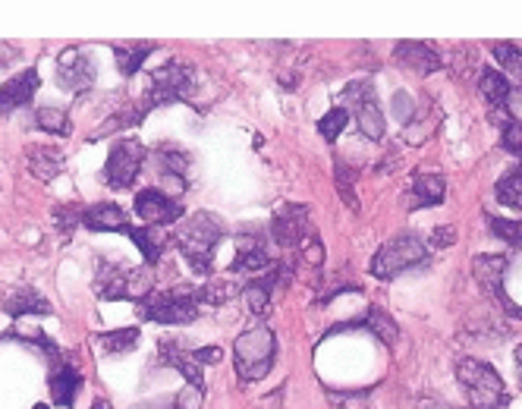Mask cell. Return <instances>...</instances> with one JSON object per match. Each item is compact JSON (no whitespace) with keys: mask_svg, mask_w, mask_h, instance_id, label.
<instances>
[{"mask_svg":"<svg viewBox=\"0 0 522 409\" xmlns=\"http://www.w3.org/2000/svg\"><path fill=\"white\" fill-rule=\"evenodd\" d=\"M224 236V224L214 218L211 211H199L186 218V224L177 227L173 233V243L186 255V262L199 271V274H211V262H214V249Z\"/></svg>","mask_w":522,"mask_h":409,"instance_id":"1","label":"cell"},{"mask_svg":"<svg viewBox=\"0 0 522 409\" xmlns=\"http://www.w3.org/2000/svg\"><path fill=\"white\" fill-rule=\"evenodd\" d=\"M142 321H158V325H186V321L199 318L202 293L199 287H167L151 290L142 303H136Z\"/></svg>","mask_w":522,"mask_h":409,"instance_id":"2","label":"cell"},{"mask_svg":"<svg viewBox=\"0 0 522 409\" xmlns=\"http://www.w3.org/2000/svg\"><path fill=\"white\" fill-rule=\"evenodd\" d=\"M456 378L466 387L472 409H507L510 406L504 378H500L488 362L475 359V356H463L456 362Z\"/></svg>","mask_w":522,"mask_h":409,"instance_id":"3","label":"cell"},{"mask_svg":"<svg viewBox=\"0 0 522 409\" xmlns=\"http://www.w3.org/2000/svg\"><path fill=\"white\" fill-rule=\"evenodd\" d=\"M155 290V277L151 268H133L123 262H98V277H95V293L98 299H129V303H142V299Z\"/></svg>","mask_w":522,"mask_h":409,"instance_id":"4","label":"cell"},{"mask_svg":"<svg viewBox=\"0 0 522 409\" xmlns=\"http://www.w3.org/2000/svg\"><path fill=\"white\" fill-rule=\"evenodd\" d=\"M274 356H277V340H274L271 328L255 325V328L243 331V337H236L233 365H236V375L243 381L265 378L274 369Z\"/></svg>","mask_w":522,"mask_h":409,"instance_id":"5","label":"cell"},{"mask_svg":"<svg viewBox=\"0 0 522 409\" xmlns=\"http://www.w3.org/2000/svg\"><path fill=\"white\" fill-rule=\"evenodd\" d=\"M195 92V70L183 60H167L164 67H158L155 73L148 76L145 85V98L142 104L148 107H164V104H177V101H192Z\"/></svg>","mask_w":522,"mask_h":409,"instance_id":"6","label":"cell"},{"mask_svg":"<svg viewBox=\"0 0 522 409\" xmlns=\"http://www.w3.org/2000/svg\"><path fill=\"white\" fill-rule=\"evenodd\" d=\"M428 262V249L419 236L412 233H400L394 240H387L375 258H372V274L378 281H394V277L412 271V268H422Z\"/></svg>","mask_w":522,"mask_h":409,"instance_id":"7","label":"cell"},{"mask_svg":"<svg viewBox=\"0 0 522 409\" xmlns=\"http://www.w3.org/2000/svg\"><path fill=\"white\" fill-rule=\"evenodd\" d=\"M343 107H350V111L356 114L362 136H368L372 142L384 139L387 123H384V114H381V104H378L372 82H353L350 89L343 92Z\"/></svg>","mask_w":522,"mask_h":409,"instance_id":"8","label":"cell"},{"mask_svg":"<svg viewBox=\"0 0 522 409\" xmlns=\"http://www.w3.org/2000/svg\"><path fill=\"white\" fill-rule=\"evenodd\" d=\"M142 161H145V145L139 139H120L114 142L111 155L104 164V180L111 189H129L142 174Z\"/></svg>","mask_w":522,"mask_h":409,"instance_id":"9","label":"cell"},{"mask_svg":"<svg viewBox=\"0 0 522 409\" xmlns=\"http://www.w3.org/2000/svg\"><path fill=\"white\" fill-rule=\"evenodd\" d=\"M315 233L312 227V211L309 205H280L274 211V221H271V236H274V243L277 246H284V249H299L302 243L309 240V236Z\"/></svg>","mask_w":522,"mask_h":409,"instance_id":"10","label":"cell"},{"mask_svg":"<svg viewBox=\"0 0 522 409\" xmlns=\"http://www.w3.org/2000/svg\"><path fill=\"white\" fill-rule=\"evenodd\" d=\"M293 271H296V265L287 258V262H274L268 271H261V277L249 281V284L243 287V299H246L249 312L258 315V318L268 315L274 290H277V287H287V284L293 281Z\"/></svg>","mask_w":522,"mask_h":409,"instance_id":"11","label":"cell"},{"mask_svg":"<svg viewBox=\"0 0 522 409\" xmlns=\"http://www.w3.org/2000/svg\"><path fill=\"white\" fill-rule=\"evenodd\" d=\"M95 76H98V67H95V60H92L89 51L67 48L57 57V82H60V89H67L73 95L89 92L95 85Z\"/></svg>","mask_w":522,"mask_h":409,"instance_id":"12","label":"cell"},{"mask_svg":"<svg viewBox=\"0 0 522 409\" xmlns=\"http://www.w3.org/2000/svg\"><path fill=\"white\" fill-rule=\"evenodd\" d=\"M472 274H475V281L482 284L500 306H504L507 315L522 321V309L504 293V277H507V258L504 255H475L472 258Z\"/></svg>","mask_w":522,"mask_h":409,"instance_id":"13","label":"cell"},{"mask_svg":"<svg viewBox=\"0 0 522 409\" xmlns=\"http://www.w3.org/2000/svg\"><path fill=\"white\" fill-rule=\"evenodd\" d=\"M136 214L148 227H167L173 221H180L186 208L161 189H142L136 196Z\"/></svg>","mask_w":522,"mask_h":409,"instance_id":"14","label":"cell"},{"mask_svg":"<svg viewBox=\"0 0 522 409\" xmlns=\"http://www.w3.org/2000/svg\"><path fill=\"white\" fill-rule=\"evenodd\" d=\"M158 359H161V365H167V369H177L192 387L205 391V375H202L205 365L195 359V350H186L183 343H177V340H161L158 343Z\"/></svg>","mask_w":522,"mask_h":409,"instance_id":"15","label":"cell"},{"mask_svg":"<svg viewBox=\"0 0 522 409\" xmlns=\"http://www.w3.org/2000/svg\"><path fill=\"white\" fill-rule=\"evenodd\" d=\"M48 387H51V400L57 406H73L79 391L85 387V375L79 372V365L73 362V356H63L54 369H51V378H48Z\"/></svg>","mask_w":522,"mask_h":409,"instance_id":"16","label":"cell"},{"mask_svg":"<svg viewBox=\"0 0 522 409\" xmlns=\"http://www.w3.org/2000/svg\"><path fill=\"white\" fill-rule=\"evenodd\" d=\"M158 170L167 183H173L177 189H189L195 180V161L189 152L177 145H161L158 148Z\"/></svg>","mask_w":522,"mask_h":409,"instance_id":"17","label":"cell"},{"mask_svg":"<svg viewBox=\"0 0 522 409\" xmlns=\"http://www.w3.org/2000/svg\"><path fill=\"white\" fill-rule=\"evenodd\" d=\"M394 60L400 63L403 70H412L419 76H428V73L444 67L441 54L434 51L431 45H425V41H400V45L394 48Z\"/></svg>","mask_w":522,"mask_h":409,"instance_id":"18","label":"cell"},{"mask_svg":"<svg viewBox=\"0 0 522 409\" xmlns=\"http://www.w3.org/2000/svg\"><path fill=\"white\" fill-rule=\"evenodd\" d=\"M444 196H447L444 177H438V174H419V177H412L406 196H403V205L409 211H422V208H431V205H441Z\"/></svg>","mask_w":522,"mask_h":409,"instance_id":"19","label":"cell"},{"mask_svg":"<svg viewBox=\"0 0 522 409\" xmlns=\"http://www.w3.org/2000/svg\"><path fill=\"white\" fill-rule=\"evenodd\" d=\"M0 309L10 318H23V315H51V303L41 296L35 287H13L0 299Z\"/></svg>","mask_w":522,"mask_h":409,"instance_id":"20","label":"cell"},{"mask_svg":"<svg viewBox=\"0 0 522 409\" xmlns=\"http://www.w3.org/2000/svg\"><path fill=\"white\" fill-rule=\"evenodd\" d=\"M38 85H41L38 70H23L7 85H0V114H10V111H16V107H26L35 98Z\"/></svg>","mask_w":522,"mask_h":409,"instance_id":"21","label":"cell"},{"mask_svg":"<svg viewBox=\"0 0 522 409\" xmlns=\"http://www.w3.org/2000/svg\"><path fill=\"white\" fill-rule=\"evenodd\" d=\"M82 224L89 230H98V233H129L126 211L120 205H111V202H98L92 208H85Z\"/></svg>","mask_w":522,"mask_h":409,"instance_id":"22","label":"cell"},{"mask_svg":"<svg viewBox=\"0 0 522 409\" xmlns=\"http://www.w3.org/2000/svg\"><path fill=\"white\" fill-rule=\"evenodd\" d=\"M26 167H29L32 177L48 183L60 174L63 167H67V158H63V152L54 145H32V148H26Z\"/></svg>","mask_w":522,"mask_h":409,"instance_id":"23","label":"cell"},{"mask_svg":"<svg viewBox=\"0 0 522 409\" xmlns=\"http://www.w3.org/2000/svg\"><path fill=\"white\" fill-rule=\"evenodd\" d=\"M274 262L268 255V246L261 236H239V246H236V258H233V274L236 271H268Z\"/></svg>","mask_w":522,"mask_h":409,"instance_id":"24","label":"cell"},{"mask_svg":"<svg viewBox=\"0 0 522 409\" xmlns=\"http://www.w3.org/2000/svg\"><path fill=\"white\" fill-rule=\"evenodd\" d=\"M478 92H482V98L488 101V107L494 111V120H497V114L507 111L513 85L500 70H482V76H478Z\"/></svg>","mask_w":522,"mask_h":409,"instance_id":"25","label":"cell"},{"mask_svg":"<svg viewBox=\"0 0 522 409\" xmlns=\"http://www.w3.org/2000/svg\"><path fill=\"white\" fill-rule=\"evenodd\" d=\"M343 328H365V331H372L381 343H387V347H394L397 337H400L397 321L390 318L381 306H372L365 318H356V321H350V325H340L337 331H343Z\"/></svg>","mask_w":522,"mask_h":409,"instance_id":"26","label":"cell"},{"mask_svg":"<svg viewBox=\"0 0 522 409\" xmlns=\"http://www.w3.org/2000/svg\"><path fill=\"white\" fill-rule=\"evenodd\" d=\"M155 41H117L114 45V57H117V67L123 76H136L139 67L148 60V54H155Z\"/></svg>","mask_w":522,"mask_h":409,"instance_id":"27","label":"cell"},{"mask_svg":"<svg viewBox=\"0 0 522 409\" xmlns=\"http://www.w3.org/2000/svg\"><path fill=\"white\" fill-rule=\"evenodd\" d=\"M126 236L142 249V258H145V265H148V268H151V265H158V258L164 255L167 240H164V236H158L155 227H129Z\"/></svg>","mask_w":522,"mask_h":409,"instance_id":"28","label":"cell"},{"mask_svg":"<svg viewBox=\"0 0 522 409\" xmlns=\"http://www.w3.org/2000/svg\"><path fill=\"white\" fill-rule=\"evenodd\" d=\"M139 328H117V331H104V334H95V340L104 347V353L111 356H123L129 350L139 347Z\"/></svg>","mask_w":522,"mask_h":409,"instance_id":"29","label":"cell"},{"mask_svg":"<svg viewBox=\"0 0 522 409\" xmlns=\"http://www.w3.org/2000/svg\"><path fill=\"white\" fill-rule=\"evenodd\" d=\"M494 196H497L500 205H507L513 211H522V167L507 170V174L497 180Z\"/></svg>","mask_w":522,"mask_h":409,"instance_id":"30","label":"cell"},{"mask_svg":"<svg viewBox=\"0 0 522 409\" xmlns=\"http://www.w3.org/2000/svg\"><path fill=\"white\" fill-rule=\"evenodd\" d=\"M35 126L45 129V133H51V136H70V129H73L67 111H60V107H38Z\"/></svg>","mask_w":522,"mask_h":409,"instance_id":"31","label":"cell"},{"mask_svg":"<svg viewBox=\"0 0 522 409\" xmlns=\"http://www.w3.org/2000/svg\"><path fill=\"white\" fill-rule=\"evenodd\" d=\"M334 180H337V189H340L343 202L350 205L353 211H359V199H356V192H353V186H356V180H359V170L350 167L343 158H337V161H334Z\"/></svg>","mask_w":522,"mask_h":409,"instance_id":"32","label":"cell"},{"mask_svg":"<svg viewBox=\"0 0 522 409\" xmlns=\"http://www.w3.org/2000/svg\"><path fill=\"white\" fill-rule=\"evenodd\" d=\"M346 123H350V111H346V107H334V111H328L318 120V133L328 142H334L346 129Z\"/></svg>","mask_w":522,"mask_h":409,"instance_id":"33","label":"cell"},{"mask_svg":"<svg viewBox=\"0 0 522 409\" xmlns=\"http://www.w3.org/2000/svg\"><path fill=\"white\" fill-rule=\"evenodd\" d=\"M488 227L497 240L510 243L513 249H522V221H510V218H488Z\"/></svg>","mask_w":522,"mask_h":409,"instance_id":"34","label":"cell"},{"mask_svg":"<svg viewBox=\"0 0 522 409\" xmlns=\"http://www.w3.org/2000/svg\"><path fill=\"white\" fill-rule=\"evenodd\" d=\"M494 60H500V67H504L507 73H513L522 82V48L500 41V45H494Z\"/></svg>","mask_w":522,"mask_h":409,"instance_id":"35","label":"cell"},{"mask_svg":"<svg viewBox=\"0 0 522 409\" xmlns=\"http://www.w3.org/2000/svg\"><path fill=\"white\" fill-rule=\"evenodd\" d=\"M500 148L510 152L513 158H522V123L519 120L500 123Z\"/></svg>","mask_w":522,"mask_h":409,"instance_id":"36","label":"cell"},{"mask_svg":"<svg viewBox=\"0 0 522 409\" xmlns=\"http://www.w3.org/2000/svg\"><path fill=\"white\" fill-rule=\"evenodd\" d=\"M82 211L79 205H54V224L60 230V236H70L79 224H82Z\"/></svg>","mask_w":522,"mask_h":409,"instance_id":"37","label":"cell"},{"mask_svg":"<svg viewBox=\"0 0 522 409\" xmlns=\"http://www.w3.org/2000/svg\"><path fill=\"white\" fill-rule=\"evenodd\" d=\"M199 293H202V306H224L227 299L236 296V287L230 281H211V284L199 287Z\"/></svg>","mask_w":522,"mask_h":409,"instance_id":"38","label":"cell"},{"mask_svg":"<svg viewBox=\"0 0 522 409\" xmlns=\"http://www.w3.org/2000/svg\"><path fill=\"white\" fill-rule=\"evenodd\" d=\"M299 252H302V262H309V265H321L324 262V246H321V240H318V233H312L306 243L299 246Z\"/></svg>","mask_w":522,"mask_h":409,"instance_id":"39","label":"cell"},{"mask_svg":"<svg viewBox=\"0 0 522 409\" xmlns=\"http://www.w3.org/2000/svg\"><path fill=\"white\" fill-rule=\"evenodd\" d=\"M202 400H205V391H199V387H183V391L177 394V409H202Z\"/></svg>","mask_w":522,"mask_h":409,"instance_id":"40","label":"cell"},{"mask_svg":"<svg viewBox=\"0 0 522 409\" xmlns=\"http://www.w3.org/2000/svg\"><path fill=\"white\" fill-rule=\"evenodd\" d=\"M456 243V227H438L431 233V246H438V249H447V246H453Z\"/></svg>","mask_w":522,"mask_h":409,"instance_id":"41","label":"cell"},{"mask_svg":"<svg viewBox=\"0 0 522 409\" xmlns=\"http://www.w3.org/2000/svg\"><path fill=\"white\" fill-rule=\"evenodd\" d=\"M221 347H202V350H195V359H199L202 365H214V362H221Z\"/></svg>","mask_w":522,"mask_h":409,"instance_id":"42","label":"cell"},{"mask_svg":"<svg viewBox=\"0 0 522 409\" xmlns=\"http://www.w3.org/2000/svg\"><path fill=\"white\" fill-rule=\"evenodd\" d=\"M133 409H177V397H173V400H148V403H136Z\"/></svg>","mask_w":522,"mask_h":409,"instance_id":"43","label":"cell"},{"mask_svg":"<svg viewBox=\"0 0 522 409\" xmlns=\"http://www.w3.org/2000/svg\"><path fill=\"white\" fill-rule=\"evenodd\" d=\"M516 378H519V387H522V343L516 347Z\"/></svg>","mask_w":522,"mask_h":409,"instance_id":"44","label":"cell"},{"mask_svg":"<svg viewBox=\"0 0 522 409\" xmlns=\"http://www.w3.org/2000/svg\"><path fill=\"white\" fill-rule=\"evenodd\" d=\"M92 409H114V406H111V403H107L104 397H98V400L92 403Z\"/></svg>","mask_w":522,"mask_h":409,"instance_id":"45","label":"cell"},{"mask_svg":"<svg viewBox=\"0 0 522 409\" xmlns=\"http://www.w3.org/2000/svg\"><path fill=\"white\" fill-rule=\"evenodd\" d=\"M32 409H48V406H45V403H38V406H32Z\"/></svg>","mask_w":522,"mask_h":409,"instance_id":"46","label":"cell"}]
</instances>
